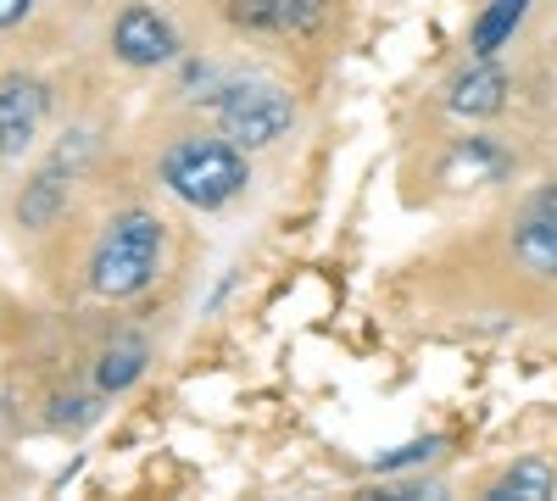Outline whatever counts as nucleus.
I'll use <instances>...</instances> for the list:
<instances>
[{
    "instance_id": "obj_1",
    "label": "nucleus",
    "mask_w": 557,
    "mask_h": 501,
    "mask_svg": "<svg viewBox=\"0 0 557 501\" xmlns=\"http://www.w3.org/2000/svg\"><path fill=\"white\" fill-rule=\"evenodd\" d=\"M162 178L184 206L218 212L246 190L251 173H246V156H240L235 140H207V134H196V140H178L162 156Z\"/></svg>"
},
{
    "instance_id": "obj_2",
    "label": "nucleus",
    "mask_w": 557,
    "mask_h": 501,
    "mask_svg": "<svg viewBox=\"0 0 557 501\" xmlns=\"http://www.w3.org/2000/svg\"><path fill=\"white\" fill-rule=\"evenodd\" d=\"M157 262H162V223L151 212H123V217H112V229L96 246L89 285H96L101 296H112V301L139 296L157 279Z\"/></svg>"
},
{
    "instance_id": "obj_3",
    "label": "nucleus",
    "mask_w": 557,
    "mask_h": 501,
    "mask_svg": "<svg viewBox=\"0 0 557 501\" xmlns=\"http://www.w3.org/2000/svg\"><path fill=\"white\" fill-rule=\"evenodd\" d=\"M290 117H296V107L278 84H235L218 96V128H223V140H235L240 151L273 146L278 134L290 128Z\"/></svg>"
},
{
    "instance_id": "obj_4",
    "label": "nucleus",
    "mask_w": 557,
    "mask_h": 501,
    "mask_svg": "<svg viewBox=\"0 0 557 501\" xmlns=\"http://www.w3.org/2000/svg\"><path fill=\"white\" fill-rule=\"evenodd\" d=\"M513 256L535 279H557V185L535 190L513 223Z\"/></svg>"
},
{
    "instance_id": "obj_5",
    "label": "nucleus",
    "mask_w": 557,
    "mask_h": 501,
    "mask_svg": "<svg viewBox=\"0 0 557 501\" xmlns=\"http://www.w3.org/2000/svg\"><path fill=\"white\" fill-rule=\"evenodd\" d=\"M45 123V84L39 78H0V156H23Z\"/></svg>"
},
{
    "instance_id": "obj_6",
    "label": "nucleus",
    "mask_w": 557,
    "mask_h": 501,
    "mask_svg": "<svg viewBox=\"0 0 557 501\" xmlns=\"http://www.w3.org/2000/svg\"><path fill=\"white\" fill-rule=\"evenodd\" d=\"M112 45H117V57H123L128 67H162V62H173V51H178V34H173V23L157 17L151 7H128V12L117 17V28H112Z\"/></svg>"
},
{
    "instance_id": "obj_7",
    "label": "nucleus",
    "mask_w": 557,
    "mask_h": 501,
    "mask_svg": "<svg viewBox=\"0 0 557 501\" xmlns=\"http://www.w3.org/2000/svg\"><path fill=\"white\" fill-rule=\"evenodd\" d=\"M502 107H507V73L491 57H480L469 73L451 78V112L457 117H496Z\"/></svg>"
},
{
    "instance_id": "obj_8",
    "label": "nucleus",
    "mask_w": 557,
    "mask_h": 501,
    "mask_svg": "<svg viewBox=\"0 0 557 501\" xmlns=\"http://www.w3.org/2000/svg\"><path fill=\"white\" fill-rule=\"evenodd\" d=\"M235 17L262 34H307L323 23V0H240Z\"/></svg>"
},
{
    "instance_id": "obj_9",
    "label": "nucleus",
    "mask_w": 557,
    "mask_h": 501,
    "mask_svg": "<svg viewBox=\"0 0 557 501\" xmlns=\"http://www.w3.org/2000/svg\"><path fill=\"white\" fill-rule=\"evenodd\" d=\"M524 12H530V0H491V7L480 12V23H474V57H496L507 39H513V28L524 23Z\"/></svg>"
},
{
    "instance_id": "obj_10",
    "label": "nucleus",
    "mask_w": 557,
    "mask_h": 501,
    "mask_svg": "<svg viewBox=\"0 0 557 501\" xmlns=\"http://www.w3.org/2000/svg\"><path fill=\"white\" fill-rule=\"evenodd\" d=\"M557 490V474H552V463H541V458H524L513 474H502L496 485H491V496H502V501H546Z\"/></svg>"
},
{
    "instance_id": "obj_11",
    "label": "nucleus",
    "mask_w": 557,
    "mask_h": 501,
    "mask_svg": "<svg viewBox=\"0 0 557 501\" xmlns=\"http://www.w3.org/2000/svg\"><path fill=\"white\" fill-rule=\"evenodd\" d=\"M139 374H146V346L139 340H117V346H107V356H101V368H96V379H101V390H128Z\"/></svg>"
},
{
    "instance_id": "obj_12",
    "label": "nucleus",
    "mask_w": 557,
    "mask_h": 501,
    "mask_svg": "<svg viewBox=\"0 0 557 501\" xmlns=\"http://www.w3.org/2000/svg\"><path fill=\"white\" fill-rule=\"evenodd\" d=\"M57 206H62V178L57 173H45V178H34V190L23 196V223H51L57 217Z\"/></svg>"
},
{
    "instance_id": "obj_13",
    "label": "nucleus",
    "mask_w": 557,
    "mask_h": 501,
    "mask_svg": "<svg viewBox=\"0 0 557 501\" xmlns=\"http://www.w3.org/2000/svg\"><path fill=\"white\" fill-rule=\"evenodd\" d=\"M441 451V440L430 435V440H412V446H401V451H391V458H380V474H396V468H412V463H430Z\"/></svg>"
},
{
    "instance_id": "obj_14",
    "label": "nucleus",
    "mask_w": 557,
    "mask_h": 501,
    "mask_svg": "<svg viewBox=\"0 0 557 501\" xmlns=\"http://www.w3.org/2000/svg\"><path fill=\"white\" fill-rule=\"evenodd\" d=\"M34 12V0H0V28H12V23H23Z\"/></svg>"
}]
</instances>
